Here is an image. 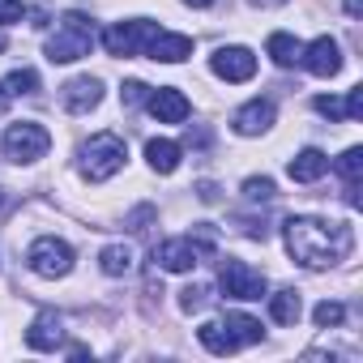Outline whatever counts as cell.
<instances>
[{
    "label": "cell",
    "mask_w": 363,
    "mask_h": 363,
    "mask_svg": "<svg viewBox=\"0 0 363 363\" xmlns=\"http://www.w3.org/2000/svg\"><path fill=\"white\" fill-rule=\"evenodd\" d=\"M282 240H286V252L303 269L337 265L350 252V244H354V235H350L346 223H320V218H303V214H295V218L282 223Z\"/></svg>",
    "instance_id": "obj_1"
},
{
    "label": "cell",
    "mask_w": 363,
    "mask_h": 363,
    "mask_svg": "<svg viewBox=\"0 0 363 363\" xmlns=\"http://www.w3.org/2000/svg\"><path fill=\"white\" fill-rule=\"evenodd\" d=\"M90 48H94V22H90L86 13L69 9V13L60 18V30L48 39V60H52V65H73V60L90 56Z\"/></svg>",
    "instance_id": "obj_2"
},
{
    "label": "cell",
    "mask_w": 363,
    "mask_h": 363,
    "mask_svg": "<svg viewBox=\"0 0 363 363\" xmlns=\"http://www.w3.org/2000/svg\"><path fill=\"white\" fill-rule=\"evenodd\" d=\"M124 158H128L124 137H116V133H94V137L86 141V150H82V175L90 179V184H103V179H111V175L124 167Z\"/></svg>",
    "instance_id": "obj_3"
},
{
    "label": "cell",
    "mask_w": 363,
    "mask_h": 363,
    "mask_svg": "<svg viewBox=\"0 0 363 363\" xmlns=\"http://www.w3.org/2000/svg\"><path fill=\"white\" fill-rule=\"evenodd\" d=\"M0 150H5L9 162H39L48 150H52V133L35 120H18L5 128V137H0Z\"/></svg>",
    "instance_id": "obj_4"
},
{
    "label": "cell",
    "mask_w": 363,
    "mask_h": 363,
    "mask_svg": "<svg viewBox=\"0 0 363 363\" xmlns=\"http://www.w3.org/2000/svg\"><path fill=\"white\" fill-rule=\"evenodd\" d=\"M154 35H158V26H154V22L133 18V22H116V26H107L103 48H107L111 56H141V52L150 48V39H154Z\"/></svg>",
    "instance_id": "obj_5"
},
{
    "label": "cell",
    "mask_w": 363,
    "mask_h": 363,
    "mask_svg": "<svg viewBox=\"0 0 363 363\" xmlns=\"http://www.w3.org/2000/svg\"><path fill=\"white\" fill-rule=\"evenodd\" d=\"M218 282H223V295L244 299V303H252V299H261V295H265V274H261V269H252L248 261H235V257H227V261H223Z\"/></svg>",
    "instance_id": "obj_6"
},
{
    "label": "cell",
    "mask_w": 363,
    "mask_h": 363,
    "mask_svg": "<svg viewBox=\"0 0 363 363\" xmlns=\"http://www.w3.org/2000/svg\"><path fill=\"white\" fill-rule=\"evenodd\" d=\"M26 261H30V269H35L39 278H65V274L73 269V248H69L65 240H56V235H43V240L30 244Z\"/></svg>",
    "instance_id": "obj_7"
},
{
    "label": "cell",
    "mask_w": 363,
    "mask_h": 363,
    "mask_svg": "<svg viewBox=\"0 0 363 363\" xmlns=\"http://www.w3.org/2000/svg\"><path fill=\"white\" fill-rule=\"evenodd\" d=\"M210 69L223 77V82H252L257 73V56L248 48H218L210 56Z\"/></svg>",
    "instance_id": "obj_8"
},
{
    "label": "cell",
    "mask_w": 363,
    "mask_h": 363,
    "mask_svg": "<svg viewBox=\"0 0 363 363\" xmlns=\"http://www.w3.org/2000/svg\"><path fill=\"white\" fill-rule=\"evenodd\" d=\"M154 261H158V269L189 274V269H197V261H201V248L193 244V235H189V240H162V244L154 248Z\"/></svg>",
    "instance_id": "obj_9"
},
{
    "label": "cell",
    "mask_w": 363,
    "mask_h": 363,
    "mask_svg": "<svg viewBox=\"0 0 363 363\" xmlns=\"http://www.w3.org/2000/svg\"><path fill=\"white\" fill-rule=\"evenodd\" d=\"M145 107H150V116H154L158 124H184V120H189V111H193V103L179 94L175 86L154 90V94L145 99Z\"/></svg>",
    "instance_id": "obj_10"
},
{
    "label": "cell",
    "mask_w": 363,
    "mask_h": 363,
    "mask_svg": "<svg viewBox=\"0 0 363 363\" xmlns=\"http://www.w3.org/2000/svg\"><path fill=\"white\" fill-rule=\"evenodd\" d=\"M99 99H103L99 77H73V82L60 86V107L73 111V116H86L90 107H99Z\"/></svg>",
    "instance_id": "obj_11"
},
{
    "label": "cell",
    "mask_w": 363,
    "mask_h": 363,
    "mask_svg": "<svg viewBox=\"0 0 363 363\" xmlns=\"http://www.w3.org/2000/svg\"><path fill=\"white\" fill-rule=\"evenodd\" d=\"M299 60H303L308 73H316V77H333V73H342V52H337V43H333L329 35H320L316 43H308V48L299 52Z\"/></svg>",
    "instance_id": "obj_12"
},
{
    "label": "cell",
    "mask_w": 363,
    "mask_h": 363,
    "mask_svg": "<svg viewBox=\"0 0 363 363\" xmlns=\"http://www.w3.org/2000/svg\"><path fill=\"white\" fill-rule=\"evenodd\" d=\"M231 124H235L240 137H257V133H265V128L274 124V103H269V99H252V103H244V107L231 116Z\"/></svg>",
    "instance_id": "obj_13"
},
{
    "label": "cell",
    "mask_w": 363,
    "mask_h": 363,
    "mask_svg": "<svg viewBox=\"0 0 363 363\" xmlns=\"http://www.w3.org/2000/svg\"><path fill=\"white\" fill-rule=\"evenodd\" d=\"M145 56L150 60H162V65H179V60L193 56V39L189 35H167V30H158L150 39V48H145Z\"/></svg>",
    "instance_id": "obj_14"
},
{
    "label": "cell",
    "mask_w": 363,
    "mask_h": 363,
    "mask_svg": "<svg viewBox=\"0 0 363 363\" xmlns=\"http://www.w3.org/2000/svg\"><path fill=\"white\" fill-rule=\"evenodd\" d=\"M60 342H65V325H60V316H56V312H39L35 325L26 329V346H30V350H56Z\"/></svg>",
    "instance_id": "obj_15"
},
{
    "label": "cell",
    "mask_w": 363,
    "mask_h": 363,
    "mask_svg": "<svg viewBox=\"0 0 363 363\" xmlns=\"http://www.w3.org/2000/svg\"><path fill=\"white\" fill-rule=\"evenodd\" d=\"M329 171V158L320 150H299L291 162H286V175L295 179V184H316V179Z\"/></svg>",
    "instance_id": "obj_16"
},
{
    "label": "cell",
    "mask_w": 363,
    "mask_h": 363,
    "mask_svg": "<svg viewBox=\"0 0 363 363\" xmlns=\"http://www.w3.org/2000/svg\"><path fill=\"white\" fill-rule=\"evenodd\" d=\"M197 337H201V346H206L210 354H235V350H240V337H235L227 325H218V320H206V325L197 329Z\"/></svg>",
    "instance_id": "obj_17"
},
{
    "label": "cell",
    "mask_w": 363,
    "mask_h": 363,
    "mask_svg": "<svg viewBox=\"0 0 363 363\" xmlns=\"http://www.w3.org/2000/svg\"><path fill=\"white\" fill-rule=\"evenodd\" d=\"M265 52H269V60H274L278 69H291V65L299 60L303 43H299L295 35H286V30H274V35H269V43H265Z\"/></svg>",
    "instance_id": "obj_18"
},
{
    "label": "cell",
    "mask_w": 363,
    "mask_h": 363,
    "mask_svg": "<svg viewBox=\"0 0 363 363\" xmlns=\"http://www.w3.org/2000/svg\"><path fill=\"white\" fill-rule=\"evenodd\" d=\"M145 158H150V167H154L158 175H171V171L179 167V145L167 141V137H154V141L145 145Z\"/></svg>",
    "instance_id": "obj_19"
},
{
    "label": "cell",
    "mask_w": 363,
    "mask_h": 363,
    "mask_svg": "<svg viewBox=\"0 0 363 363\" xmlns=\"http://www.w3.org/2000/svg\"><path fill=\"white\" fill-rule=\"evenodd\" d=\"M99 269H103L107 278H124V274L133 269V248H128V244H107V248L99 252Z\"/></svg>",
    "instance_id": "obj_20"
},
{
    "label": "cell",
    "mask_w": 363,
    "mask_h": 363,
    "mask_svg": "<svg viewBox=\"0 0 363 363\" xmlns=\"http://www.w3.org/2000/svg\"><path fill=\"white\" fill-rule=\"evenodd\" d=\"M299 312H303V299H299V291H278V295H269V316L278 320V325H295L299 320Z\"/></svg>",
    "instance_id": "obj_21"
},
{
    "label": "cell",
    "mask_w": 363,
    "mask_h": 363,
    "mask_svg": "<svg viewBox=\"0 0 363 363\" xmlns=\"http://www.w3.org/2000/svg\"><path fill=\"white\" fill-rule=\"evenodd\" d=\"M227 329L240 337V342H261V320L244 316V312H227Z\"/></svg>",
    "instance_id": "obj_22"
},
{
    "label": "cell",
    "mask_w": 363,
    "mask_h": 363,
    "mask_svg": "<svg viewBox=\"0 0 363 363\" xmlns=\"http://www.w3.org/2000/svg\"><path fill=\"white\" fill-rule=\"evenodd\" d=\"M337 175L346 179V184H359V175H363V150H359V145H350V150L337 158Z\"/></svg>",
    "instance_id": "obj_23"
},
{
    "label": "cell",
    "mask_w": 363,
    "mask_h": 363,
    "mask_svg": "<svg viewBox=\"0 0 363 363\" xmlns=\"http://www.w3.org/2000/svg\"><path fill=\"white\" fill-rule=\"evenodd\" d=\"M312 320H316L320 329H333V325H342V320H346V308H342L337 299H325V303H316Z\"/></svg>",
    "instance_id": "obj_24"
},
{
    "label": "cell",
    "mask_w": 363,
    "mask_h": 363,
    "mask_svg": "<svg viewBox=\"0 0 363 363\" xmlns=\"http://www.w3.org/2000/svg\"><path fill=\"white\" fill-rule=\"evenodd\" d=\"M5 86H9V94H35L39 90V73L35 69H13Z\"/></svg>",
    "instance_id": "obj_25"
},
{
    "label": "cell",
    "mask_w": 363,
    "mask_h": 363,
    "mask_svg": "<svg viewBox=\"0 0 363 363\" xmlns=\"http://www.w3.org/2000/svg\"><path fill=\"white\" fill-rule=\"evenodd\" d=\"M274 179H265V175H252V179H244V197L248 201H274Z\"/></svg>",
    "instance_id": "obj_26"
},
{
    "label": "cell",
    "mask_w": 363,
    "mask_h": 363,
    "mask_svg": "<svg viewBox=\"0 0 363 363\" xmlns=\"http://www.w3.org/2000/svg\"><path fill=\"white\" fill-rule=\"evenodd\" d=\"M206 286H184V291H179V308H184V312H201L206 308Z\"/></svg>",
    "instance_id": "obj_27"
},
{
    "label": "cell",
    "mask_w": 363,
    "mask_h": 363,
    "mask_svg": "<svg viewBox=\"0 0 363 363\" xmlns=\"http://www.w3.org/2000/svg\"><path fill=\"white\" fill-rule=\"evenodd\" d=\"M312 107H316L320 116H329V120H346V103H342V99H333V94H320Z\"/></svg>",
    "instance_id": "obj_28"
},
{
    "label": "cell",
    "mask_w": 363,
    "mask_h": 363,
    "mask_svg": "<svg viewBox=\"0 0 363 363\" xmlns=\"http://www.w3.org/2000/svg\"><path fill=\"white\" fill-rule=\"evenodd\" d=\"M22 0H0V26H13V22H22Z\"/></svg>",
    "instance_id": "obj_29"
},
{
    "label": "cell",
    "mask_w": 363,
    "mask_h": 363,
    "mask_svg": "<svg viewBox=\"0 0 363 363\" xmlns=\"http://www.w3.org/2000/svg\"><path fill=\"white\" fill-rule=\"evenodd\" d=\"M120 94H124V103L133 107V103H145V99H150V86H145V82H124Z\"/></svg>",
    "instance_id": "obj_30"
},
{
    "label": "cell",
    "mask_w": 363,
    "mask_h": 363,
    "mask_svg": "<svg viewBox=\"0 0 363 363\" xmlns=\"http://www.w3.org/2000/svg\"><path fill=\"white\" fill-rule=\"evenodd\" d=\"M359 116H363V90L354 86L350 99H346V120H359Z\"/></svg>",
    "instance_id": "obj_31"
},
{
    "label": "cell",
    "mask_w": 363,
    "mask_h": 363,
    "mask_svg": "<svg viewBox=\"0 0 363 363\" xmlns=\"http://www.w3.org/2000/svg\"><path fill=\"white\" fill-rule=\"evenodd\" d=\"M197 197H201V201H218V189L206 179V184H197Z\"/></svg>",
    "instance_id": "obj_32"
},
{
    "label": "cell",
    "mask_w": 363,
    "mask_h": 363,
    "mask_svg": "<svg viewBox=\"0 0 363 363\" xmlns=\"http://www.w3.org/2000/svg\"><path fill=\"white\" fill-rule=\"evenodd\" d=\"M30 26H48V13L43 9H30Z\"/></svg>",
    "instance_id": "obj_33"
},
{
    "label": "cell",
    "mask_w": 363,
    "mask_h": 363,
    "mask_svg": "<svg viewBox=\"0 0 363 363\" xmlns=\"http://www.w3.org/2000/svg\"><path fill=\"white\" fill-rule=\"evenodd\" d=\"M9 99H13V94H9V86H0V111H9Z\"/></svg>",
    "instance_id": "obj_34"
},
{
    "label": "cell",
    "mask_w": 363,
    "mask_h": 363,
    "mask_svg": "<svg viewBox=\"0 0 363 363\" xmlns=\"http://www.w3.org/2000/svg\"><path fill=\"white\" fill-rule=\"evenodd\" d=\"M359 9H363V0H346V13L350 18H359Z\"/></svg>",
    "instance_id": "obj_35"
},
{
    "label": "cell",
    "mask_w": 363,
    "mask_h": 363,
    "mask_svg": "<svg viewBox=\"0 0 363 363\" xmlns=\"http://www.w3.org/2000/svg\"><path fill=\"white\" fill-rule=\"evenodd\" d=\"M184 5H193V9H210L214 0H184Z\"/></svg>",
    "instance_id": "obj_36"
},
{
    "label": "cell",
    "mask_w": 363,
    "mask_h": 363,
    "mask_svg": "<svg viewBox=\"0 0 363 363\" xmlns=\"http://www.w3.org/2000/svg\"><path fill=\"white\" fill-rule=\"evenodd\" d=\"M0 52H5V35H0Z\"/></svg>",
    "instance_id": "obj_37"
}]
</instances>
